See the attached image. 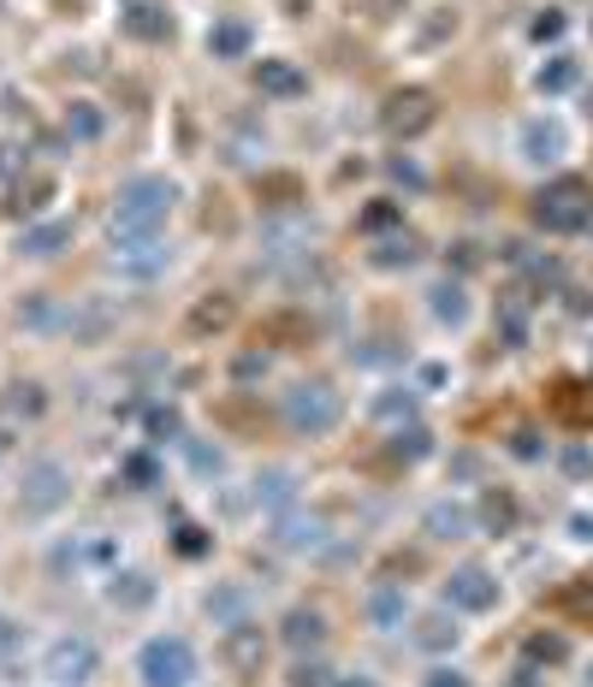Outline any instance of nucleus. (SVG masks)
<instances>
[{
  "label": "nucleus",
  "instance_id": "c85d7f7f",
  "mask_svg": "<svg viewBox=\"0 0 593 687\" xmlns=\"http://www.w3.org/2000/svg\"><path fill=\"white\" fill-rule=\"evenodd\" d=\"M427 450H433V433H427V427H398V433H392V457H398V462H422Z\"/></svg>",
  "mask_w": 593,
  "mask_h": 687
},
{
  "label": "nucleus",
  "instance_id": "5701e85b",
  "mask_svg": "<svg viewBox=\"0 0 593 687\" xmlns=\"http://www.w3.org/2000/svg\"><path fill=\"white\" fill-rule=\"evenodd\" d=\"M208 54H214V60H243V54H250V31H243L238 19L214 24V31H208Z\"/></svg>",
  "mask_w": 593,
  "mask_h": 687
},
{
  "label": "nucleus",
  "instance_id": "f8f14e48",
  "mask_svg": "<svg viewBox=\"0 0 593 687\" xmlns=\"http://www.w3.org/2000/svg\"><path fill=\"white\" fill-rule=\"evenodd\" d=\"M552 415L570 427H593V379H558L552 386Z\"/></svg>",
  "mask_w": 593,
  "mask_h": 687
},
{
  "label": "nucleus",
  "instance_id": "a878e982",
  "mask_svg": "<svg viewBox=\"0 0 593 687\" xmlns=\"http://www.w3.org/2000/svg\"><path fill=\"white\" fill-rule=\"evenodd\" d=\"M403 610H410V605H403L398 587H380V593L368 598V622L374 628H403Z\"/></svg>",
  "mask_w": 593,
  "mask_h": 687
},
{
  "label": "nucleus",
  "instance_id": "37998d69",
  "mask_svg": "<svg viewBox=\"0 0 593 687\" xmlns=\"http://www.w3.org/2000/svg\"><path fill=\"white\" fill-rule=\"evenodd\" d=\"M511 450H516V457H528V462H534L546 445H540V433H528V427H523V433H511Z\"/></svg>",
  "mask_w": 593,
  "mask_h": 687
},
{
  "label": "nucleus",
  "instance_id": "a211bd4d",
  "mask_svg": "<svg viewBox=\"0 0 593 687\" xmlns=\"http://www.w3.org/2000/svg\"><path fill=\"white\" fill-rule=\"evenodd\" d=\"M499 339L528 344V290H504L499 297Z\"/></svg>",
  "mask_w": 593,
  "mask_h": 687
},
{
  "label": "nucleus",
  "instance_id": "e433bc0d",
  "mask_svg": "<svg viewBox=\"0 0 593 687\" xmlns=\"http://www.w3.org/2000/svg\"><path fill=\"white\" fill-rule=\"evenodd\" d=\"M558 605L570 610V617H588V622H593V581H575V587H563Z\"/></svg>",
  "mask_w": 593,
  "mask_h": 687
},
{
  "label": "nucleus",
  "instance_id": "c756f323",
  "mask_svg": "<svg viewBox=\"0 0 593 687\" xmlns=\"http://www.w3.org/2000/svg\"><path fill=\"white\" fill-rule=\"evenodd\" d=\"M66 137H78V142L101 137V113L90 107V101H71V107H66Z\"/></svg>",
  "mask_w": 593,
  "mask_h": 687
},
{
  "label": "nucleus",
  "instance_id": "0eeeda50",
  "mask_svg": "<svg viewBox=\"0 0 593 687\" xmlns=\"http://www.w3.org/2000/svg\"><path fill=\"white\" fill-rule=\"evenodd\" d=\"M71 499V469L66 462H54V457H42L24 469V486H19V504H24V516H54Z\"/></svg>",
  "mask_w": 593,
  "mask_h": 687
},
{
  "label": "nucleus",
  "instance_id": "2f4dec72",
  "mask_svg": "<svg viewBox=\"0 0 593 687\" xmlns=\"http://www.w3.org/2000/svg\"><path fill=\"white\" fill-rule=\"evenodd\" d=\"M534 83H540V95H563L575 83V60H563V54H558L552 66H540V78H534Z\"/></svg>",
  "mask_w": 593,
  "mask_h": 687
},
{
  "label": "nucleus",
  "instance_id": "b1692460",
  "mask_svg": "<svg viewBox=\"0 0 593 687\" xmlns=\"http://www.w3.org/2000/svg\"><path fill=\"white\" fill-rule=\"evenodd\" d=\"M231 297H220V290H214V297H202L196 309H191V332H226L231 327Z\"/></svg>",
  "mask_w": 593,
  "mask_h": 687
},
{
  "label": "nucleus",
  "instance_id": "2eb2a0df",
  "mask_svg": "<svg viewBox=\"0 0 593 687\" xmlns=\"http://www.w3.org/2000/svg\"><path fill=\"white\" fill-rule=\"evenodd\" d=\"M422 528H427V539H469L475 534V509L469 504H433L422 516Z\"/></svg>",
  "mask_w": 593,
  "mask_h": 687
},
{
  "label": "nucleus",
  "instance_id": "3c124183",
  "mask_svg": "<svg viewBox=\"0 0 593 687\" xmlns=\"http://www.w3.org/2000/svg\"><path fill=\"white\" fill-rule=\"evenodd\" d=\"M339 687H374V682H339Z\"/></svg>",
  "mask_w": 593,
  "mask_h": 687
},
{
  "label": "nucleus",
  "instance_id": "7ed1b4c3",
  "mask_svg": "<svg viewBox=\"0 0 593 687\" xmlns=\"http://www.w3.org/2000/svg\"><path fill=\"white\" fill-rule=\"evenodd\" d=\"M344 421V398L327 386V379H297L285 391V427L303 433V438H321Z\"/></svg>",
  "mask_w": 593,
  "mask_h": 687
},
{
  "label": "nucleus",
  "instance_id": "ddd939ff",
  "mask_svg": "<svg viewBox=\"0 0 593 687\" xmlns=\"http://www.w3.org/2000/svg\"><path fill=\"white\" fill-rule=\"evenodd\" d=\"M255 83H262V95H273V101L309 95V78H303L292 60H262V66H255Z\"/></svg>",
  "mask_w": 593,
  "mask_h": 687
},
{
  "label": "nucleus",
  "instance_id": "f704fd0d",
  "mask_svg": "<svg viewBox=\"0 0 593 687\" xmlns=\"http://www.w3.org/2000/svg\"><path fill=\"white\" fill-rule=\"evenodd\" d=\"M48 196H54V179H31V184H19V196H12V214H36Z\"/></svg>",
  "mask_w": 593,
  "mask_h": 687
},
{
  "label": "nucleus",
  "instance_id": "4c0bfd02",
  "mask_svg": "<svg viewBox=\"0 0 593 687\" xmlns=\"http://www.w3.org/2000/svg\"><path fill=\"white\" fill-rule=\"evenodd\" d=\"M149 593H155V587H149L142 575H119V581H113V605H142Z\"/></svg>",
  "mask_w": 593,
  "mask_h": 687
},
{
  "label": "nucleus",
  "instance_id": "dca6fc26",
  "mask_svg": "<svg viewBox=\"0 0 593 687\" xmlns=\"http://www.w3.org/2000/svg\"><path fill=\"white\" fill-rule=\"evenodd\" d=\"M558 154H563V130L552 119H528L523 125V160H534V167H552Z\"/></svg>",
  "mask_w": 593,
  "mask_h": 687
},
{
  "label": "nucleus",
  "instance_id": "f257e3e1",
  "mask_svg": "<svg viewBox=\"0 0 593 687\" xmlns=\"http://www.w3.org/2000/svg\"><path fill=\"white\" fill-rule=\"evenodd\" d=\"M172 208H179V184L161 172H137L113 196V231H161Z\"/></svg>",
  "mask_w": 593,
  "mask_h": 687
},
{
  "label": "nucleus",
  "instance_id": "20e7f679",
  "mask_svg": "<svg viewBox=\"0 0 593 687\" xmlns=\"http://www.w3.org/2000/svg\"><path fill=\"white\" fill-rule=\"evenodd\" d=\"M19 320L31 332H71V339H95V332L107 327V314H101L95 302H71V297H36L19 309Z\"/></svg>",
  "mask_w": 593,
  "mask_h": 687
},
{
  "label": "nucleus",
  "instance_id": "79ce46f5",
  "mask_svg": "<svg viewBox=\"0 0 593 687\" xmlns=\"http://www.w3.org/2000/svg\"><path fill=\"white\" fill-rule=\"evenodd\" d=\"M191 462H196L202 474H220L226 469V457H220V450H208V445H191Z\"/></svg>",
  "mask_w": 593,
  "mask_h": 687
},
{
  "label": "nucleus",
  "instance_id": "f03ea898",
  "mask_svg": "<svg viewBox=\"0 0 593 687\" xmlns=\"http://www.w3.org/2000/svg\"><path fill=\"white\" fill-rule=\"evenodd\" d=\"M534 226L552 231V238L588 231V226H593V184L575 179V172H563V179L540 184V196H534Z\"/></svg>",
  "mask_w": 593,
  "mask_h": 687
},
{
  "label": "nucleus",
  "instance_id": "c9c22d12",
  "mask_svg": "<svg viewBox=\"0 0 593 687\" xmlns=\"http://www.w3.org/2000/svg\"><path fill=\"white\" fill-rule=\"evenodd\" d=\"M374 415H380V421H410L415 398H410V391H386V398H374Z\"/></svg>",
  "mask_w": 593,
  "mask_h": 687
},
{
  "label": "nucleus",
  "instance_id": "473e14b6",
  "mask_svg": "<svg viewBox=\"0 0 593 687\" xmlns=\"http://www.w3.org/2000/svg\"><path fill=\"white\" fill-rule=\"evenodd\" d=\"M356 226H363V231H392V226H403V202H374V208H363Z\"/></svg>",
  "mask_w": 593,
  "mask_h": 687
},
{
  "label": "nucleus",
  "instance_id": "4be33fe9",
  "mask_svg": "<svg viewBox=\"0 0 593 687\" xmlns=\"http://www.w3.org/2000/svg\"><path fill=\"white\" fill-rule=\"evenodd\" d=\"M368 261H374V267H415V261H422V243H415L410 231H398V238H380V243H374Z\"/></svg>",
  "mask_w": 593,
  "mask_h": 687
},
{
  "label": "nucleus",
  "instance_id": "603ef678",
  "mask_svg": "<svg viewBox=\"0 0 593 687\" xmlns=\"http://www.w3.org/2000/svg\"><path fill=\"white\" fill-rule=\"evenodd\" d=\"M588 119H593V90H588Z\"/></svg>",
  "mask_w": 593,
  "mask_h": 687
},
{
  "label": "nucleus",
  "instance_id": "39448f33",
  "mask_svg": "<svg viewBox=\"0 0 593 687\" xmlns=\"http://www.w3.org/2000/svg\"><path fill=\"white\" fill-rule=\"evenodd\" d=\"M137 676L142 687H191L196 682V652L184 634H155L149 646L137 652Z\"/></svg>",
  "mask_w": 593,
  "mask_h": 687
},
{
  "label": "nucleus",
  "instance_id": "ea45409f",
  "mask_svg": "<svg viewBox=\"0 0 593 687\" xmlns=\"http://www.w3.org/2000/svg\"><path fill=\"white\" fill-rule=\"evenodd\" d=\"M563 36V12H540L534 19V42H558Z\"/></svg>",
  "mask_w": 593,
  "mask_h": 687
},
{
  "label": "nucleus",
  "instance_id": "49530a36",
  "mask_svg": "<svg viewBox=\"0 0 593 687\" xmlns=\"http://www.w3.org/2000/svg\"><path fill=\"white\" fill-rule=\"evenodd\" d=\"M563 469H570V474H593V450L570 445V450H563Z\"/></svg>",
  "mask_w": 593,
  "mask_h": 687
},
{
  "label": "nucleus",
  "instance_id": "a18cd8bd",
  "mask_svg": "<svg viewBox=\"0 0 593 687\" xmlns=\"http://www.w3.org/2000/svg\"><path fill=\"white\" fill-rule=\"evenodd\" d=\"M19 640H24V628L12 622V617H0V657H12V652H19Z\"/></svg>",
  "mask_w": 593,
  "mask_h": 687
},
{
  "label": "nucleus",
  "instance_id": "c03bdc74",
  "mask_svg": "<svg viewBox=\"0 0 593 687\" xmlns=\"http://www.w3.org/2000/svg\"><path fill=\"white\" fill-rule=\"evenodd\" d=\"M179 551H184V558H202V551H208V534H202V528H179Z\"/></svg>",
  "mask_w": 593,
  "mask_h": 687
},
{
  "label": "nucleus",
  "instance_id": "8fccbe9b",
  "mask_svg": "<svg viewBox=\"0 0 593 687\" xmlns=\"http://www.w3.org/2000/svg\"><path fill=\"white\" fill-rule=\"evenodd\" d=\"M392 179H403V184H422V172H415L410 160H392Z\"/></svg>",
  "mask_w": 593,
  "mask_h": 687
},
{
  "label": "nucleus",
  "instance_id": "cd10ccee",
  "mask_svg": "<svg viewBox=\"0 0 593 687\" xmlns=\"http://www.w3.org/2000/svg\"><path fill=\"white\" fill-rule=\"evenodd\" d=\"M481 522L493 534H511L516 528V499H511V492H487V499H481Z\"/></svg>",
  "mask_w": 593,
  "mask_h": 687
},
{
  "label": "nucleus",
  "instance_id": "aec40b11",
  "mask_svg": "<svg viewBox=\"0 0 593 687\" xmlns=\"http://www.w3.org/2000/svg\"><path fill=\"white\" fill-rule=\"evenodd\" d=\"M66 243H71V226H66V219H48V226H31V231H24L19 250L36 255V261H48V255H60Z\"/></svg>",
  "mask_w": 593,
  "mask_h": 687
},
{
  "label": "nucleus",
  "instance_id": "423d86ee",
  "mask_svg": "<svg viewBox=\"0 0 593 687\" xmlns=\"http://www.w3.org/2000/svg\"><path fill=\"white\" fill-rule=\"evenodd\" d=\"M113 267L125 279H155L172 267V250L161 243V231H113Z\"/></svg>",
  "mask_w": 593,
  "mask_h": 687
},
{
  "label": "nucleus",
  "instance_id": "9b49d317",
  "mask_svg": "<svg viewBox=\"0 0 593 687\" xmlns=\"http://www.w3.org/2000/svg\"><path fill=\"white\" fill-rule=\"evenodd\" d=\"M433 119H440V107H433L427 90H398L392 101L380 107V125L392 130V137H422V130H433Z\"/></svg>",
  "mask_w": 593,
  "mask_h": 687
},
{
  "label": "nucleus",
  "instance_id": "6e6552de",
  "mask_svg": "<svg viewBox=\"0 0 593 687\" xmlns=\"http://www.w3.org/2000/svg\"><path fill=\"white\" fill-rule=\"evenodd\" d=\"M267 646H273V640H267V628L238 617V622L226 628V640H220V664H226L238 682H255V676L267 669Z\"/></svg>",
  "mask_w": 593,
  "mask_h": 687
},
{
  "label": "nucleus",
  "instance_id": "bb28decb",
  "mask_svg": "<svg viewBox=\"0 0 593 687\" xmlns=\"http://www.w3.org/2000/svg\"><path fill=\"white\" fill-rule=\"evenodd\" d=\"M292 492H297V480L285 474V469H267L262 480H255V504H267V509L292 504Z\"/></svg>",
  "mask_w": 593,
  "mask_h": 687
},
{
  "label": "nucleus",
  "instance_id": "393cba45",
  "mask_svg": "<svg viewBox=\"0 0 593 687\" xmlns=\"http://www.w3.org/2000/svg\"><path fill=\"white\" fill-rule=\"evenodd\" d=\"M415 646H427V652H452V646H457V622L445 617V610H440V617H422V622H415Z\"/></svg>",
  "mask_w": 593,
  "mask_h": 687
},
{
  "label": "nucleus",
  "instance_id": "58836bf2",
  "mask_svg": "<svg viewBox=\"0 0 593 687\" xmlns=\"http://www.w3.org/2000/svg\"><path fill=\"white\" fill-rule=\"evenodd\" d=\"M332 676H327V664H309V657H303V664L292 669V687H327Z\"/></svg>",
  "mask_w": 593,
  "mask_h": 687
},
{
  "label": "nucleus",
  "instance_id": "de8ad7c7",
  "mask_svg": "<svg viewBox=\"0 0 593 687\" xmlns=\"http://www.w3.org/2000/svg\"><path fill=\"white\" fill-rule=\"evenodd\" d=\"M125 474H132L137 486H149V480H155V462H149V457H132V462H125Z\"/></svg>",
  "mask_w": 593,
  "mask_h": 687
},
{
  "label": "nucleus",
  "instance_id": "6ab92c4d",
  "mask_svg": "<svg viewBox=\"0 0 593 687\" xmlns=\"http://www.w3.org/2000/svg\"><path fill=\"white\" fill-rule=\"evenodd\" d=\"M280 634H285V646L309 652V646H321V640H327V617H321V610H292V617L280 622Z\"/></svg>",
  "mask_w": 593,
  "mask_h": 687
},
{
  "label": "nucleus",
  "instance_id": "7c9ffc66",
  "mask_svg": "<svg viewBox=\"0 0 593 687\" xmlns=\"http://www.w3.org/2000/svg\"><path fill=\"white\" fill-rule=\"evenodd\" d=\"M563 657H570L563 634H528V664H563Z\"/></svg>",
  "mask_w": 593,
  "mask_h": 687
},
{
  "label": "nucleus",
  "instance_id": "72a5a7b5",
  "mask_svg": "<svg viewBox=\"0 0 593 687\" xmlns=\"http://www.w3.org/2000/svg\"><path fill=\"white\" fill-rule=\"evenodd\" d=\"M7 415H42V386H7Z\"/></svg>",
  "mask_w": 593,
  "mask_h": 687
},
{
  "label": "nucleus",
  "instance_id": "09e8293b",
  "mask_svg": "<svg viewBox=\"0 0 593 687\" xmlns=\"http://www.w3.org/2000/svg\"><path fill=\"white\" fill-rule=\"evenodd\" d=\"M427 687H469V682H463L457 669H433V676H427Z\"/></svg>",
  "mask_w": 593,
  "mask_h": 687
},
{
  "label": "nucleus",
  "instance_id": "4468645a",
  "mask_svg": "<svg viewBox=\"0 0 593 687\" xmlns=\"http://www.w3.org/2000/svg\"><path fill=\"white\" fill-rule=\"evenodd\" d=\"M273 539H280L285 551H321L327 546V522L292 509V516H280V534H273Z\"/></svg>",
  "mask_w": 593,
  "mask_h": 687
},
{
  "label": "nucleus",
  "instance_id": "9d476101",
  "mask_svg": "<svg viewBox=\"0 0 593 687\" xmlns=\"http://www.w3.org/2000/svg\"><path fill=\"white\" fill-rule=\"evenodd\" d=\"M95 664H101V652H95V640H83V634H60V640L48 646V657H42V669H48V676L60 682V687L90 682Z\"/></svg>",
  "mask_w": 593,
  "mask_h": 687
},
{
  "label": "nucleus",
  "instance_id": "1a4fd4ad",
  "mask_svg": "<svg viewBox=\"0 0 593 687\" xmlns=\"http://www.w3.org/2000/svg\"><path fill=\"white\" fill-rule=\"evenodd\" d=\"M499 598H504V587L487 575L481 563H463V569H452V581H445V605H452V610H469V617H487Z\"/></svg>",
  "mask_w": 593,
  "mask_h": 687
},
{
  "label": "nucleus",
  "instance_id": "412c9836",
  "mask_svg": "<svg viewBox=\"0 0 593 687\" xmlns=\"http://www.w3.org/2000/svg\"><path fill=\"white\" fill-rule=\"evenodd\" d=\"M125 31H132L137 42H161V36H172V19L155 7V0H137V7L125 12Z\"/></svg>",
  "mask_w": 593,
  "mask_h": 687
},
{
  "label": "nucleus",
  "instance_id": "a19ab883",
  "mask_svg": "<svg viewBox=\"0 0 593 687\" xmlns=\"http://www.w3.org/2000/svg\"><path fill=\"white\" fill-rule=\"evenodd\" d=\"M149 433L155 438H179V415H172V409H149Z\"/></svg>",
  "mask_w": 593,
  "mask_h": 687
},
{
  "label": "nucleus",
  "instance_id": "f3484780",
  "mask_svg": "<svg viewBox=\"0 0 593 687\" xmlns=\"http://www.w3.org/2000/svg\"><path fill=\"white\" fill-rule=\"evenodd\" d=\"M427 309H433L440 327H463V320H469V290H463L457 279H440L427 290Z\"/></svg>",
  "mask_w": 593,
  "mask_h": 687
}]
</instances>
